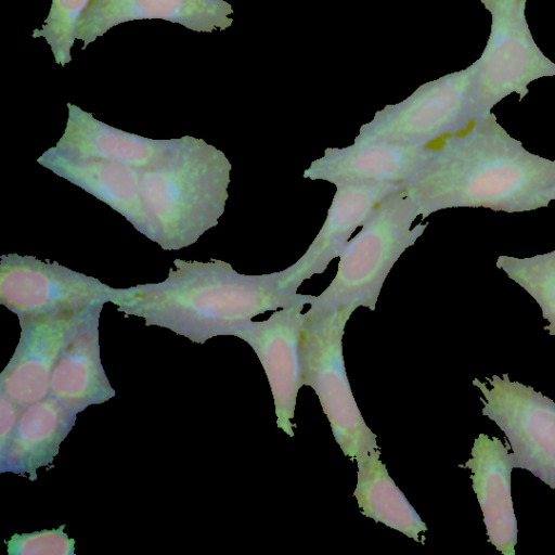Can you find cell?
I'll use <instances>...</instances> for the list:
<instances>
[{"instance_id": "14", "label": "cell", "mask_w": 555, "mask_h": 555, "mask_svg": "<svg viewBox=\"0 0 555 555\" xmlns=\"http://www.w3.org/2000/svg\"><path fill=\"white\" fill-rule=\"evenodd\" d=\"M224 0H92L82 15L77 39L82 50L112 27L138 20H164L196 33L227 29L233 20Z\"/></svg>"}, {"instance_id": "15", "label": "cell", "mask_w": 555, "mask_h": 555, "mask_svg": "<svg viewBox=\"0 0 555 555\" xmlns=\"http://www.w3.org/2000/svg\"><path fill=\"white\" fill-rule=\"evenodd\" d=\"M472 457L462 465L472 472L473 489L480 505L488 541L502 554L515 555L517 520L512 499L514 453L499 438L480 434Z\"/></svg>"}, {"instance_id": "6", "label": "cell", "mask_w": 555, "mask_h": 555, "mask_svg": "<svg viewBox=\"0 0 555 555\" xmlns=\"http://www.w3.org/2000/svg\"><path fill=\"white\" fill-rule=\"evenodd\" d=\"M483 114L474 63L462 72L423 86L405 101L376 113L360 128L354 143L426 142L454 133Z\"/></svg>"}, {"instance_id": "19", "label": "cell", "mask_w": 555, "mask_h": 555, "mask_svg": "<svg viewBox=\"0 0 555 555\" xmlns=\"http://www.w3.org/2000/svg\"><path fill=\"white\" fill-rule=\"evenodd\" d=\"M37 162L108 205L146 236L140 191L141 168L114 160L74 158L53 147L43 152Z\"/></svg>"}, {"instance_id": "20", "label": "cell", "mask_w": 555, "mask_h": 555, "mask_svg": "<svg viewBox=\"0 0 555 555\" xmlns=\"http://www.w3.org/2000/svg\"><path fill=\"white\" fill-rule=\"evenodd\" d=\"M357 465L353 496L361 513L424 543L423 533L427 531V526L390 477L380 460L379 448L358 459Z\"/></svg>"}, {"instance_id": "3", "label": "cell", "mask_w": 555, "mask_h": 555, "mask_svg": "<svg viewBox=\"0 0 555 555\" xmlns=\"http://www.w3.org/2000/svg\"><path fill=\"white\" fill-rule=\"evenodd\" d=\"M231 168L221 150L191 135L141 168L146 237L165 250H178L216 227L229 197Z\"/></svg>"}, {"instance_id": "5", "label": "cell", "mask_w": 555, "mask_h": 555, "mask_svg": "<svg viewBox=\"0 0 555 555\" xmlns=\"http://www.w3.org/2000/svg\"><path fill=\"white\" fill-rule=\"evenodd\" d=\"M354 310L309 308L301 335V364L304 385L318 396L336 442L347 457L357 462L378 446L351 391L343 354L345 327Z\"/></svg>"}, {"instance_id": "16", "label": "cell", "mask_w": 555, "mask_h": 555, "mask_svg": "<svg viewBox=\"0 0 555 555\" xmlns=\"http://www.w3.org/2000/svg\"><path fill=\"white\" fill-rule=\"evenodd\" d=\"M103 306H95L75 330L52 372L50 395L75 414L115 397L100 358L99 319Z\"/></svg>"}, {"instance_id": "2", "label": "cell", "mask_w": 555, "mask_h": 555, "mask_svg": "<svg viewBox=\"0 0 555 555\" xmlns=\"http://www.w3.org/2000/svg\"><path fill=\"white\" fill-rule=\"evenodd\" d=\"M313 298L283 288L276 272L250 275L222 260L176 259L165 281L128 287L116 307L142 318L145 325L204 344L216 336H233L256 315L299 302L310 305Z\"/></svg>"}, {"instance_id": "4", "label": "cell", "mask_w": 555, "mask_h": 555, "mask_svg": "<svg viewBox=\"0 0 555 555\" xmlns=\"http://www.w3.org/2000/svg\"><path fill=\"white\" fill-rule=\"evenodd\" d=\"M417 216V206L405 188L384 198L360 232L346 244L336 275L314 296L310 309L365 307L374 310L393 264L427 228L428 223L422 222L412 227Z\"/></svg>"}, {"instance_id": "1", "label": "cell", "mask_w": 555, "mask_h": 555, "mask_svg": "<svg viewBox=\"0 0 555 555\" xmlns=\"http://www.w3.org/2000/svg\"><path fill=\"white\" fill-rule=\"evenodd\" d=\"M554 186L555 160L527 151L490 112L446 134L405 190L424 220L457 207L508 214L535 210L548 206Z\"/></svg>"}, {"instance_id": "12", "label": "cell", "mask_w": 555, "mask_h": 555, "mask_svg": "<svg viewBox=\"0 0 555 555\" xmlns=\"http://www.w3.org/2000/svg\"><path fill=\"white\" fill-rule=\"evenodd\" d=\"M335 185L325 221L310 246L295 263L276 272L280 285L287 291L297 292L306 280L323 273L376 206L405 188L401 182H340Z\"/></svg>"}, {"instance_id": "24", "label": "cell", "mask_w": 555, "mask_h": 555, "mask_svg": "<svg viewBox=\"0 0 555 555\" xmlns=\"http://www.w3.org/2000/svg\"><path fill=\"white\" fill-rule=\"evenodd\" d=\"M22 409L23 406L0 396V450L7 446Z\"/></svg>"}, {"instance_id": "23", "label": "cell", "mask_w": 555, "mask_h": 555, "mask_svg": "<svg viewBox=\"0 0 555 555\" xmlns=\"http://www.w3.org/2000/svg\"><path fill=\"white\" fill-rule=\"evenodd\" d=\"M65 525L56 529L13 534L7 541L9 555H74L75 540L64 532Z\"/></svg>"}, {"instance_id": "21", "label": "cell", "mask_w": 555, "mask_h": 555, "mask_svg": "<svg viewBox=\"0 0 555 555\" xmlns=\"http://www.w3.org/2000/svg\"><path fill=\"white\" fill-rule=\"evenodd\" d=\"M495 263L538 302L548 322L544 330L555 336V249L527 258L500 256Z\"/></svg>"}, {"instance_id": "8", "label": "cell", "mask_w": 555, "mask_h": 555, "mask_svg": "<svg viewBox=\"0 0 555 555\" xmlns=\"http://www.w3.org/2000/svg\"><path fill=\"white\" fill-rule=\"evenodd\" d=\"M491 386L475 378L482 393V415L504 433L517 468L529 470L555 489V402L508 374L486 377Z\"/></svg>"}, {"instance_id": "22", "label": "cell", "mask_w": 555, "mask_h": 555, "mask_svg": "<svg viewBox=\"0 0 555 555\" xmlns=\"http://www.w3.org/2000/svg\"><path fill=\"white\" fill-rule=\"evenodd\" d=\"M92 0H52L46 21L33 31L34 38H43L56 64L72 61V48L77 39L80 22Z\"/></svg>"}, {"instance_id": "17", "label": "cell", "mask_w": 555, "mask_h": 555, "mask_svg": "<svg viewBox=\"0 0 555 555\" xmlns=\"http://www.w3.org/2000/svg\"><path fill=\"white\" fill-rule=\"evenodd\" d=\"M67 109L65 130L52 147L69 157L114 160L144 168L160 160L179 140H154L122 131L70 103Z\"/></svg>"}, {"instance_id": "25", "label": "cell", "mask_w": 555, "mask_h": 555, "mask_svg": "<svg viewBox=\"0 0 555 555\" xmlns=\"http://www.w3.org/2000/svg\"><path fill=\"white\" fill-rule=\"evenodd\" d=\"M548 196H550V199H551V201L555 199V186H554V188H552V190H551V191H550V193H548Z\"/></svg>"}, {"instance_id": "10", "label": "cell", "mask_w": 555, "mask_h": 555, "mask_svg": "<svg viewBox=\"0 0 555 555\" xmlns=\"http://www.w3.org/2000/svg\"><path fill=\"white\" fill-rule=\"evenodd\" d=\"M305 305L299 302L279 309L267 320L249 321L233 333L258 357L273 397L276 425L289 437H294L297 396L304 386L301 335Z\"/></svg>"}, {"instance_id": "9", "label": "cell", "mask_w": 555, "mask_h": 555, "mask_svg": "<svg viewBox=\"0 0 555 555\" xmlns=\"http://www.w3.org/2000/svg\"><path fill=\"white\" fill-rule=\"evenodd\" d=\"M492 15L491 33L480 59L475 62L482 113L516 92L519 101L528 85L555 76V63L534 43L525 17L526 0H481Z\"/></svg>"}, {"instance_id": "18", "label": "cell", "mask_w": 555, "mask_h": 555, "mask_svg": "<svg viewBox=\"0 0 555 555\" xmlns=\"http://www.w3.org/2000/svg\"><path fill=\"white\" fill-rule=\"evenodd\" d=\"M76 415L51 395L24 406L7 446L0 450V472L36 480L38 469L52 464Z\"/></svg>"}, {"instance_id": "7", "label": "cell", "mask_w": 555, "mask_h": 555, "mask_svg": "<svg viewBox=\"0 0 555 555\" xmlns=\"http://www.w3.org/2000/svg\"><path fill=\"white\" fill-rule=\"evenodd\" d=\"M127 293L57 262L17 254L0 257V302L20 321L106 302L117 306Z\"/></svg>"}, {"instance_id": "11", "label": "cell", "mask_w": 555, "mask_h": 555, "mask_svg": "<svg viewBox=\"0 0 555 555\" xmlns=\"http://www.w3.org/2000/svg\"><path fill=\"white\" fill-rule=\"evenodd\" d=\"M95 306L20 321V340L0 375V396L23 408L48 397L63 348Z\"/></svg>"}, {"instance_id": "13", "label": "cell", "mask_w": 555, "mask_h": 555, "mask_svg": "<svg viewBox=\"0 0 555 555\" xmlns=\"http://www.w3.org/2000/svg\"><path fill=\"white\" fill-rule=\"evenodd\" d=\"M446 135V134H444ZM444 135L426 142L354 143L330 147L305 169L304 178L340 182H409L435 156Z\"/></svg>"}]
</instances>
